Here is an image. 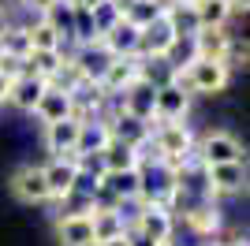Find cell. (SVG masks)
Instances as JSON below:
<instances>
[{
	"instance_id": "cell-21",
	"label": "cell",
	"mask_w": 250,
	"mask_h": 246,
	"mask_svg": "<svg viewBox=\"0 0 250 246\" xmlns=\"http://www.w3.org/2000/svg\"><path fill=\"white\" fill-rule=\"evenodd\" d=\"M49 90V82L34 79V75H22V79L11 82V93H8V104H15L19 112H34L38 101H42V93Z\"/></svg>"
},
{
	"instance_id": "cell-1",
	"label": "cell",
	"mask_w": 250,
	"mask_h": 246,
	"mask_svg": "<svg viewBox=\"0 0 250 246\" xmlns=\"http://www.w3.org/2000/svg\"><path fill=\"white\" fill-rule=\"evenodd\" d=\"M228 79H231L228 63L194 60V56H190L187 63H176V71H172V82L183 86L187 93H220L224 86H228Z\"/></svg>"
},
{
	"instance_id": "cell-34",
	"label": "cell",
	"mask_w": 250,
	"mask_h": 246,
	"mask_svg": "<svg viewBox=\"0 0 250 246\" xmlns=\"http://www.w3.org/2000/svg\"><path fill=\"white\" fill-rule=\"evenodd\" d=\"M101 246H131V235H120V239H112V243H101Z\"/></svg>"
},
{
	"instance_id": "cell-6",
	"label": "cell",
	"mask_w": 250,
	"mask_h": 246,
	"mask_svg": "<svg viewBox=\"0 0 250 246\" xmlns=\"http://www.w3.org/2000/svg\"><path fill=\"white\" fill-rule=\"evenodd\" d=\"M194 153L202 157L206 168H213V164H239L243 161V142L228 131H206L202 142L194 145Z\"/></svg>"
},
{
	"instance_id": "cell-31",
	"label": "cell",
	"mask_w": 250,
	"mask_h": 246,
	"mask_svg": "<svg viewBox=\"0 0 250 246\" xmlns=\"http://www.w3.org/2000/svg\"><path fill=\"white\" fill-rule=\"evenodd\" d=\"M67 4H71L75 11H94L97 4H101V0H67Z\"/></svg>"
},
{
	"instance_id": "cell-36",
	"label": "cell",
	"mask_w": 250,
	"mask_h": 246,
	"mask_svg": "<svg viewBox=\"0 0 250 246\" xmlns=\"http://www.w3.org/2000/svg\"><path fill=\"white\" fill-rule=\"evenodd\" d=\"M228 246H247V239H231V243Z\"/></svg>"
},
{
	"instance_id": "cell-12",
	"label": "cell",
	"mask_w": 250,
	"mask_h": 246,
	"mask_svg": "<svg viewBox=\"0 0 250 246\" xmlns=\"http://www.w3.org/2000/svg\"><path fill=\"white\" fill-rule=\"evenodd\" d=\"M97 190L108 194L120 209H124L127 202H138V194H142V172H138V168H131V172H104Z\"/></svg>"
},
{
	"instance_id": "cell-8",
	"label": "cell",
	"mask_w": 250,
	"mask_h": 246,
	"mask_svg": "<svg viewBox=\"0 0 250 246\" xmlns=\"http://www.w3.org/2000/svg\"><path fill=\"white\" fill-rule=\"evenodd\" d=\"M206 194L209 202H217V198L224 194H239L243 186H247V161L239 164H213V168H206Z\"/></svg>"
},
{
	"instance_id": "cell-23",
	"label": "cell",
	"mask_w": 250,
	"mask_h": 246,
	"mask_svg": "<svg viewBox=\"0 0 250 246\" xmlns=\"http://www.w3.org/2000/svg\"><path fill=\"white\" fill-rule=\"evenodd\" d=\"M30 34L19 22H8L0 30V56H11V60H30Z\"/></svg>"
},
{
	"instance_id": "cell-4",
	"label": "cell",
	"mask_w": 250,
	"mask_h": 246,
	"mask_svg": "<svg viewBox=\"0 0 250 246\" xmlns=\"http://www.w3.org/2000/svg\"><path fill=\"white\" fill-rule=\"evenodd\" d=\"M176 45H179V34L165 11L157 22H149L146 30H138V60H168Z\"/></svg>"
},
{
	"instance_id": "cell-26",
	"label": "cell",
	"mask_w": 250,
	"mask_h": 246,
	"mask_svg": "<svg viewBox=\"0 0 250 246\" xmlns=\"http://www.w3.org/2000/svg\"><path fill=\"white\" fill-rule=\"evenodd\" d=\"M63 56H67V52H30L26 75H34V79H42V82H52L63 67Z\"/></svg>"
},
{
	"instance_id": "cell-22",
	"label": "cell",
	"mask_w": 250,
	"mask_h": 246,
	"mask_svg": "<svg viewBox=\"0 0 250 246\" xmlns=\"http://www.w3.org/2000/svg\"><path fill=\"white\" fill-rule=\"evenodd\" d=\"M108 131H112V142H124V145H131V149H138V145L149 138V123H142V120H131V116H112L108 120Z\"/></svg>"
},
{
	"instance_id": "cell-7",
	"label": "cell",
	"mask_w": 250,
	"mask_h": 246,
	"mask_svg": "<svg viewBox=\"0 0 250 246\" xmlns=\"http://www.w3.org/2000/svg\"><path fill=\"white\" fill-rule=\"evenodd\" d=\"M190 112V93L176 82H165L157 86V97H153V123H183ZM149 123V127H153Z\"/></svg>"
},
{
	"instance_id": "cell-15",
	"label": "cell",
	"mask_w": 250,
	"mask_h": 246,
	"mask_svg": "<svg viewBox=\"0 0 250 246\" xmlns=\"http://www.w3.org/2000/svg\"><path fill=\"white\" fill-rule=\"evenodd\" d=\"M135 79H138V56H127V60H108V67L101 71L97 86H101L108 97H120Z\"/></svg>"
},
{
	"instance_id": "cell-25",
	"label": "cell",
	"mask_w": 250,
	"mask_h": 246,
	"mask_svg": "<svg viewBox=\"0 0 250 246\" xmlns=\"http://www.w3.org/2000/svg\"><path fill=\"white\" fill-rule=\"evenodd\" d=\"M97 161H101L104 172H131V168H138V153L124 142H108Z\"/></svg>"
},
{
	"instance_id": "cell-13",
	"label": "cell",
	"mask_w": 250,
	"mask_h": 246,
	"mask_svg": "<svg viewBox=\"0 0 250 246\" xmlns=\"http://www.w3.org/2000/svg\"><path fill=\"white\" fill-rule=\"evenodd\" d=\"M183 220H187V227L194 231L198 239H217V231H220V224H224V216H220V205L217 202H198V205H187L183 209Z\"/></svg>"
},
{
	"instance_id": "cell-38",
	"label": "cell",
	"mask_w": 250,
	"mask_h": 246,
	"mask_svg": "<svg viewBox=\"0 0 250 246\" xmlns=\"http://www.w3.org/2000/svg\"><path fill=\"white\" fill-rule=\"evenodd\" d=\"M157 246H176V243H157Z\"/></svg>"
},
{
	"instance_id": "cell-35",
	"label": "cell",
	"mask_w": 250,
	"mask_h": 246,
	"mask_svg": "<svg viewBox=\"0 0 250 246\" xmlns=\"http://www.w3.org/2000/svg\"><path fill=\"white\" fill-rule=\"evenodd\" d=\"M202 246H228V243H220V239H209V243H202Z\"/></svg>"
},
{
	"instance_id": "cell-33",
	"label": "cell",
	"mask_w": 250,
	"mask_h": 246,
	"mask_svg": "<svg viewBox=\"0 0 250 246\" xmlns=\"http://www.w3.org/2000/svg\"><path fill=\"white\" fill-rule=\"evenodd\" d=\"M108 4H112V8H116V11H120V15H124V11H127V8H131V4H135V0H108Z\"/></svg>"
},
{
	"instance_id": "cell-19",
	"label": "cell",
	"mask_w": 250,
	"mask_h": 246,
	"mask_svg": "<svg viewBox=\"0 0 250 246\" xmlns=\"http://www.w3.org/2000/svg\"><path fill=\"white\" fill-rule=\"evenodd\" d=\"M90 227H94V246L112 243V239L127 235V213L124 209H94Z\"/></svg>"
},
{
	"instance_id": "cell-14",
	"label": "cell",
	"mask_w": 250,
	"mask_h": 246,
	"mask_svg": "<svg viewBox=\"0 0 250 246\" xmlns=\"http://www.w3.org/2000/svg\"><path fill=\"white\" fill-rule=\"evenodd\" d=\"M101 49L112 56V60H127V56H138V30L127 19H120L108 34H101Z\"/></svg>"
},
{
	"instance_id": "cell-5",
	"label": "cell",
	"mask_w": 250,
	"mask_h": 246,
	"mask_svg": "<svg viewBox=\"0 0 250 246\" xmlns=\"http://www.w3.org/2000/svg\"><path fill=\"white\" fill-rule=\"evenodd\" d=\"M42 175L49 186V202H67L75 194V183H79V153L52 157L49 164H42Z\"/></svg>"
},
{
	"instance_id": "cell-30",
	"label": "cell",
	"mask_w": 250,
	"mask_h": 246,
	"mask_svg": "<svg viewBox=\"0 0 250 246\" xmlns=\"http://www.w3.org/2000/svg\"><path fill=\"white\" fill-rule=\"evenodd\" d=\"M19 4H22V8H26V11H34L38 19H42V15H45V11H49V8H52V4H56V0H19Z\"/></svg>"
},
{
	"instance_id": "cell-24",
	"label": "cell",
	"mask_w": 250,
	"mask_h": 246,
	"mask_svg": "<svg viewBox=\"0 0 250 246\" xmlns=\"http://www.w3.org/2000/svg\"><path fill=\"white\" fill-rule=\"evenodd\" d=\"M190 11H194V22H198V26H220V30H224L228 19L235 15L231 0H198Z\"/></svg>"
},
{
	"instance_id": "cell-37",
	"label": "cell",
	"mask_w": 250,
	"mask_h": 246,
	"mask_svg": "<svg viewBox=\"0 0 250 246\" xmlns=\"http://www.w3.org/2000/svg\"><path fill=\"white\" fill-rule=\"evenodd\" d=\"M4 26H8V19H4V8H0V30H4Z\"/></svg>"
},
{
	"instance_id": "cell-2",
	"label": "cell",
	"mask_w": 250,
	"mask_h": 246,
	"mask_svg": "<svg viewBox=\"0 0 250 246\" xmlns=\"http://www.w3.org/2000/svg\"><path fill=\"white\" fill-rule=\"evenodd\" d=\"M172 231H176V216L161 209V205H142L138 202V213L127 220V235L142 246H157V243H172Z\"/></svg>"
},
{
	"instance_id": "cell-16",
	"label": "cell",
	"mask_w": 250,
	"mask_h": 246,
	"mask_svg": "<svg viewBox=\"0 0 250 246\" xmlns=\"http://www.w3.org/2000/svg\"><path fill=\"white\" fill-rule=\"evenodd\" d=\"M34 116H38L45 127H52V123H60V120H71V116H75L71 93H67V90H56V86H49V90L42 93L38 108H34Z\"/></svg>"
},
{
	"instance_id": "cell-9",
	"label": "cell",
	"mask_w": 250,
	"mask_h": 246,
	"mask_svg": "<svg viewBox=\"0 0 250 246\" xmlns=\"http://www.w3.org/2000/svg\"><path fill=\"white\" fill-rule=\"evenodd\" d=\"M153 97H157V86L146 82L138 75L124 93H120V112L131 116V120H142V123H153Z\"/></svg>"
},
{
	"instance_id": "cell-27",
	"label": "cell",
	"mask_w": 250,
	"mask_h": 246,
	"mask_svg": "<svg viewBox=\"0 0 250 246\" xmlns=\"http://www.w3.org/2000/svg\"><path fill=\"white\" fill-rule=\"evenodd\" d=\"M26 34H30V49L34 52H63V38L52 30L45 19H34L30 26H26Z\"/></svg>"
},
{
	"instance_id": "cell-28",
	"label": "cell",
	"mask_w": 250,
	"mask_h": 246,
	"mask_svg": "<svg viewBox=\"0 0 250 246\" xmlns=\"http://www.w3.org/2000/svg\"><path fill=\"white\" fill-rule=\"evenodd\" d=\"M42 19L49 22V26H52V30H56V34H60L63 41L71 38V22H75V8H71V4H67V0H56V4H52V8L45 11Z\"/></svg>"
},
{
	"instance_id": "cell-10",
	"label": "cell",
	"mask_w": 250,
	"mask_h": 246,
	"mask_svg": "<svg viewBox=\"0 0 250 246\" xmlns=\"http://www.w3.org/2000/svg\"><path fill=\"white\" fill-rule=\"evenodd\" d=\"M187 41H190V56L194 60H220L224 63V56L231 49V34L220 30V26H198Z\"/></svg>"
},
{
	"instance_id": "cell-17",
	"label": "cell",
	"mask_w": 250,
	"mask_h": 246,
	"mask_svg": "<svg viewBox=\"0 0 250 246\" xmlns=\"http://www.w3.org/2000/svg\"><path fill=\"white\" fill-rule=\"evenodd\" d=\"M56 239L60 246H94V227H90V216L83 213H63L56 216Z\"/></svg>"
},
{
	"instance_id": "cell-20",
	"label": "cell",
	"mask_w": 250,
	"mask_h": 246,
	"mask_svg": "<svg viewBox=\"0 0 250 246\" xmlns=\"http://www.w3.org/2000/svg\"><path fill=\"white\" fill-rule=\"evenodd\" d=\"M79 127H83V120H60L52 123V127H45V149H49L52 157H67L75 153V142H79Z\"/></svg>"
},
{
	"instance_id": "cell-3",
	"label": "cell",
	"mask_w": 250,
	"mask_h": 246,
	"mask_svg": "<svg viewBox=\"0 0 250 246\" xmlns=\"http://www.w3.org/2000/svg\"><path fill=\"white\" fill-rule=\"evenodd\" d=\"M149 138H153V145H157V157L165 164H172V168H179V164L194 153V131H190L187 123H153V127H149Z\"/></svg>"
},
{
	"instance_id": "cell-11",
	"label": "cell",
	"mask_w": 250,
	"mask_h": 246,
	"mask_svg": "<svg viewBox=\"0 0 250 246\" xmlns=\"http://www.w3.org/2000/svg\"><path fill=\"white\" fill-rule=\"evenodd\" d=\"M8 186H11V194L19 198V202H26V205L49 202V186H45V175H42L38 164H22V168H15Z\"/></svg>"
},
{
	"instance_id": "cell-29",
	"label": "cell",
	"mask_w": 250,
	"mask_h": 246,
	"mask_svg": "<svg viewBox=\"0 0 250 246\" xmlns=\"http://www.w3.org/2000/svg\"><path fill=\"white\" fill-rule=\"evenodd\" d=\"M90 19H94V30H97V38H101V34H108L116 26V22L124 19V15H120V11L112 8V4H108V0H101V4H97L94 11H90Z\"/></svg>"
},
{
	"instance_id": "cell-32",
	"label": "cell",
	"mask_w": 250,
	"mask_h": 246,
	"mask_svg": "<svg viewBox=\"0 0 250 246\" xmlns=\"http://www.w3.org/2000/svg\"><path fill=\"white\" fill-rule=\"evenodd\" d=\"M8 93H11V82L0 75V104H8Z\"/></svg>"
},
{
	"instance_id": "cell-18",
	"label": "cell",
	"mask_w": 250,
	"mask_h": 246,
	"mask_svg": "<svg viewBox=\"0 0 250 246\" xmlns=\"http://www.w3.org/2000/svg\"><path fill=\"white\" fill-rule=\"evenodd\" d=\"M108 142H112V131H108V123H104L101 116H97V120H83L75 153H79V157H101V149Z\"/></svg>"
}]
</instances>
